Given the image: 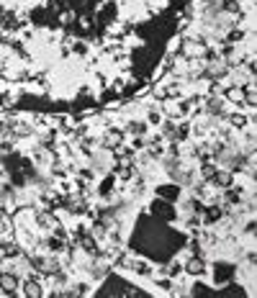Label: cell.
Returning <instances> with one entry per match:
<instances>
[{"label":"cell","mask_w":257,"mask_h":298,"mask_svg":"<svg viewBox=\"0 0 257 298\" xmlns=\"http://www.w3.org/2000/svg\"><path fill=\"white\" fill-rule=\"evenodd\" d=\"M188 0H0V98L101 108L157 72Z\"/></svg>","instance_id":"6da1fadb"},{"label":"cell","mask_w":257,"mask_h":298,"mask_svg":"<svg viewBox=\"0 0 257 298\" xmlns=\"http://www.w3.org/2000/svg\"><path fill=\"white\" fill-rule=\"evenodd\" d=\"M131 244H134V249L149 254L152 260L165 262V260H170V257L180 249L183 237L175 234V231H172L170 226H165L162 221H154V219L144 216L142 224H139V229H136V234H134V242H131Z\"/></svg>","instance_id":"7a4b0ae2"},{"label":"cell","mask_w":257,"mask_h":298,"mask_svg":"<svg viewBox=\"0 0 257 298\" xmlns=\"http://www.w3.org/2000/svg\"><path fill=\"white\" fill-rule=\"evenodd\" d=\"M98 295H142V298H147L144 290L134 288V285H131L129 280H124L121 275H108L106 283L101 285Z\"/></svg>","instance_id":"3957f363"}]
</instances>
